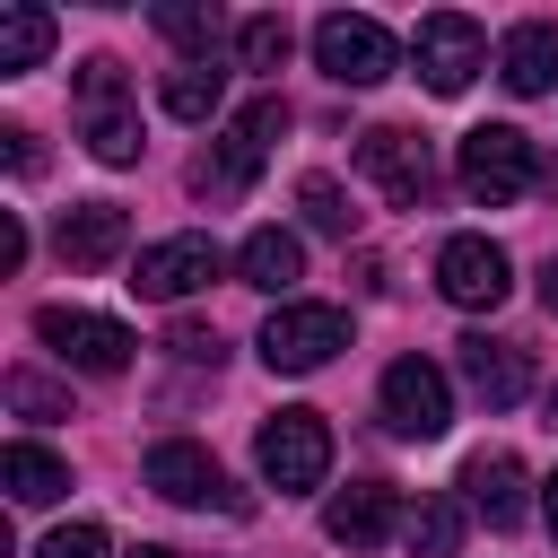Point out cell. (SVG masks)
Instances as JSON below:
<instances>
[{"label": "cell", "mask_w": 558, "mask_h": 558, "mask_svg": "<svg viewBox=\"0 0 558 558\" xmlns=\"http://www.w3.org/2000/svg\"><path fill=\"white\" fill-rule=\"evenodd\" d=\"M166 349H174V357H192V366H218V331H209V323H174V331H166Z\"/></svg>", "instance_id": "obj_28"}, {"label": "cell", "mask_w": 558, "mask_h": 558, "mask_svg": "<svg viewBox=\"0 0 558 558\" xmlns=\"http://www.w3.org/2000/svg\"><path fill=\"white\" fill-rule=\"evenodd\" d=\"M357 166L384 183V201H401V209H418L427 201V183H436V166H427V140L418 131H401V122H375L366 140H357Z\"/></svg>", "instance_id": "obj_12"}, {"label": "cell", "mask_w": 558, "mask_h": 558, "mask_svg": "<svg viewBox=\"0 0 558 558\" xmlns=\"http://www.w3.org/2000/svg\"><path fill=\"white\" fill-rule=\"evenodd\" d=\"M349 349V314L340 305H279L270 323H262V357L279 366V375H314V366H331Z\"/></svg>", "instance_id": "obj_10"}, {"label": "cell", "mask_w": 558, "mask_h": 558, "mask_svg": "<svg viewBox=\"0 0 558 558\" xmlns=\"http://www.w3.org/2000/svg\"><path fill=\"white\" fill-rule=\"evenodd\" d=\"M78 140L96 166H131L140 157V105H131V78L113 52L78 61Z\"/></svg>", "instance_id": "obj_1"}, {"label": "cell", "mask_w": 558, "mask_h": 558, "mask_svg": "<svg viewBox=\"0 0 558 558\" xmlns=\"http://www.w3.org/2000/svg\"><path fill=\"white\" fill-rule=\"evenodd\" d=\"M235 52H244V70H288L296 35H288V17H244L235 26Z\"/></svg>", "instance_id": "obj_25"}, {"label": "cell", "mask_w": 558, "mask_h": 558, "mask_svg": "<svg viewBox=\"0 0 558 558\" xmlns=\"http://www.w3.org/2000/svg\"><path fill=\"white\" fill-rule=\"evenodd\" d=\"M436 288H445L462 314H488V305H506L514 262H506V244H488V235H445V253H436Z\"/></svg>", "instance_id": "obj_11"}, {"label": "cell", "mask_w": 558, "mask_h": 558, "mask_svg": "<svg viewBox=\"0 0 558 558\" xmlns=\"http://www.w3.org/2000/svg\"><path fill=\"white\" fill-rule=\"evenodd\" d=\"M401 541H410V558H453L462 549V497H418L401 514Z\"/></svg>", "instance_id": "obj_22"}, {"label": "cell", "mask_w": 558, "mask_h": 558, "mask_svg": "<svg viewBox=\"0 0 558 558\" xmlns=\"http://www.w3.org/2000/svg\"><path fill=\"white\" fill-rule=\"evenodd\" d=\"M497 78H506L514 96H549V87H558V26H549V17H523V26L497 44Z\"/></svg>", "instance_id": "obj_16"}, {"label": "cell", "mask_w": 558, "mask_h": 558, "mask_svg": "<svg viewBox=\"0 0 558 558\" xmlns=\"http://www.w3.org/2000/svg\"><path fill=\"white\" fill-rule=\"evenodd\" d=\"M218 96H227V70H218V61H183V70L166 78V113H174V122H209Z\"/></svg>", "instance_id": "obj_23"}, {"label": "cell", "mask_w": 558, "mask_h": 558, "mask_svg": "<svg viewBox=\"0 0 558 558\" xmlns=\"http://www.w3.org/2000/svg\"><path fill=\"white\" fill-rule=\"evenodd\" d=\"M35 558H105V532L96 523H61V532L35 541Z\"/></svg>", "instance_id": "obj_27"}, {"label": "cell", "mask_w": 558, "mask_h": 558, "mask_svg": "<svg viewBox=\"0 0 558 558\" xmlns=\"http://www.w3.org/2000/svg\"><path fill=\"white\" fill-rule=\"evenodd\" d=\"M462 488H471V514H488L497 532L523 523V462L514 453H471L462 462Z\"/></svg>", "instance_id": "obj_18"}, {"label": "cell", "mask_w": 558, "mask_h": 558, "mask_svg": "<svg viewBox=\"0 0 558 558\" xmlns=\"http://www.w3.org/2000/svg\"><path fill=\"white\" fill-rule=\"evenodd\" d=\"M279 131H288V105H279V96H253V105H244V113L218 131V148L192 166V192H218V201H235V192L262 174V157H270V140H279Z\"/></svg>", "instance_id": "obj_3"}, {"label": "cell", "mask_w": 558, "mask_h": 558, "mask_svg": "<svg viewBox=\"0 0 558 558\" xmlns=\"http://www.w3.org/2000/svg\"><path fill=\"white\" fill-rule=\"evenodd\" d=\"M253 462H262V480H270L279 497L323 488V471H331V427H323V410H270L262 436H253Z\"/></svg>", "instance_id": "obj_2"}, {"label": "cell", "mask_w": 558, "mask_h": 558, "mask_svg": "<svg viewBox=\"0 0 558 558\" xmlns=\"http://www.w3.org/2000/svg\"><path fill=\"white\" fill-rule=\"evenodd\" d=\"M410 61H418V78H427L436 96H462V87L480 78V61H488V35H480V17H462V9H427L418 35H410Z\"/></svg>", "instance_id": "obj_7"}, {"label": "cell", "mask_w": 558, "mask_h": 558, "mask_svg": "<svg viewBox=\"0 0 558 558\" xmlns=\"http://www.w3.org/2000/svg\"><path fill=\"white\" fill-rule=\"evenodd\" d=\"M140 480H148L166 506H227V514H244V497L227 488L218 453H209V445H192V436H166V445H148V453H140Z\"/></svg>", "instance_id": "obj_9"}, {"label": "cell", "mask_w": 558, "mask_h": 558, "mask_svg": "<svg viewBox=\"0 0 558 558\" xmlns=\"http://www.w3.org/2000/svg\"><path fill=\"white\" fill-rule=\"evenodd\" d=\"M122 244H131L122 201H78V209H61V227H52V253H61L70 270H105Z\"/></svg>", "instance_id": "obj_14"}, {"label": "cell", "mask_w": 558, "mask_h": 558, "mask_svg": "<svg viewBox=\"0 0 558 558\" xmlns=\"http://www.w3.org/2000/svg\"><path fill=\"white\" fill-rule=\"evenodd\" d=\"M296 209H305V227H323V235H349V227H357V209L340 201L331 174H305V183H296Z\"/></svg>", "instance_id": "obj_26"}, {"label": "cell", "mask_w": 558, "mask_h": 558, "mask_svg": "<svg viewBox=\"0 0 558 558\" xmlns=\"http://www.w3.org/2000/svg\"><path fill=\"white\" fill-rule=\"evenodd\" d=\"M9 401H17L26 418H61V410H70V401H61L52 384H35V375H9Z\"/></svg>", "instance_id": "obj_29"}, {"label": "cell", "mask_w": 558, "mask_h": 558, "mask_svg": "<svg viewBox=\"0 0 558 558\" xmlns=\"http://www.w3.org/2000/svg\"><path fill=\"white\" fill-rule=\"evenodd\" d=\"M541 305H549V314H558V253H549V262H541Z\"/></svg>", "instance_id": "obj_31"}, {"label": "cell", "mask_w": 558, "mask_h": 558, "mask_svg": "<svg viewBox=\"0 0 558 558\" xmlns=\"http://www.w3.org/2000/svg\"><path fill=\"white\" fill-rule=\"evenodd\" d=\"M0 480H9L17 506H52V497L70 488V462L44 453V445H9V453H0Z\"/></svg>", "instance_id": "obj_21"}, {"label": "cell", "mask_w": 558, "mask_h": 558, "mask_svg": "<svg viewBox=\"0 0 558 558\" xmlns=\"http://www.w3.org/2000/svg\"><path fill=\"white\" fill-rule=\"evenodd\" d=\"M131 558H174V549H157V541H140V549H131Z\"/></svg>", "instance_id": "obj_33"}, {"label": "cell", "mask_w": 558, "mask_h": 558, "mask_svg": "<svg viewBox=\"0 0 558 558\" xmlns=\"http://www.w3.org/2000/svg\"><path fill=\"white\" fill-rule=\"evenodd\" d=\"M314 61H323V78H340V87H375V78L401 70V44H392V26L331 9V17L314 26Z\"/></svg>", "instance_id": "obj_6"}, {"label": "cell", "mask_w": 558, "mask_h": 558, "mask_svg": "<svg viewBox=\"0 0 558 558\" xmlns=\"http://www.w3.org/2000/svg\"><path fill=\"white\" fill-rule=\"evenodd\" d=\"M296 270H305V244H296L288 227H253V235H244V253H235V279H244V288H262V296H288V288H296Z\"/></svg>", "instance_id": "obj_19"}, {"label": "cell", "mask_w": 558, "mask_h": 558, "mask_svg": "<svg viewBox=\"0 0 558 558\" xmlns=\"http://www.w3.org/2000/svg\"><path fill=\"white\" fill-rule=\"evenodd\" d=\"M323 532H331L340 549H375V541L392 532V488H384V480H349V488L323 506Z\"/></svg>", "instance_id": "obj_17"}, {"label": "cell", "mask_w": 558, "mask_h": 558, "mask_svg": "<svg viewBox=\"0 0 558 558\" xmlns=\"http://www.w3.org/2000/svg\"><path fill=\"white\" fill-rule=\"evenodd\" d=\"M35 340H44L61 366H78V375H122L131 349H140L113 314H87V305H44V314H35Z\"/></svg>", "instance_id": "obj_5"}, {"label": "cell", "mask_w": 558, "mask_h": 558, "mask_svg": "<svg viewBox=\"0 0 558 558\" xmlns=\"http://www.w3.org/2000/svg\"><path fill=\"white\" fill-rule=\"evenodd\" d=\"M384 427L410 436V445H436V436L453 427V384H445V366L392 357V366H384Z\"/></svg>", "instance_id": "obj_8"}, {"label": "cell", "mask_w": 558, "mask_h": 558, "mask_svg": "<svg viewBox=\"0 0 558 558\" xmlns=\"http://www.w3.org/2000/svg\"><path fill=\"white\" fill-rule=\"evenodd\" d=\"M44 52H52V9L9 0V9H0V78H26Z\"/></svg>", "instance_id": "obj_20"}, {"label": "cell", "mask_w": 558, "mask_h": 558, "mask_svg": "<svg viewBox=\"0 0 558 558\" xmlns=\"http://www.w3.org/2000/svg\"><path fill=\"white\" fill-rule=\"evenodd\" d=\"M26 262V227H17V209H0V270H17Z\"/></svg>", "instance_id": "obj_30"}, {"label": "cell", "mask_w": 558, "mask_h": 558, "mask_svg": "<svg viewBox=\"0 0 558 558\" xmlns=\"http://www.w3.org/2000/svg\"><path fill=\"white\" fill-rule=\"evenodd\" d=\"M157 35H166V44H183V61H218L227 17H218V9H183V0H166V9H157Z\"/></svg>", "instance_id": "obj_24"}, {"label": "cell", "mask_w": 558, "mask_h": 558, "mask_svg": "<svg viewBox=\"0 0 558 558\" xmlns=\"http://www.w3.org/2000/svg\"><path fill=\"white\" fill-rule=\"evenodd\" d=\"M209 279H218V244H209V235H166V244H148V253L131 262V288L157 296V305H174V296H192V288H209Z\"/></svg>", "instance_id": "obj_13"}, {"label": "cell", "mask_w": 558, "mask_h": 558, "mask_svg": "<svg viewBox=\"0 0 558 558\" xmlns=\"http://www.w3.org/2000/svg\"><path fill=\"white\" fill-rule=\"evenodd\" d=\"M453 174H462V192H471L480 209H506V201L532 192V140H523L514 122H480V131H462Z\"/></svg>", "instance_id": "obj_4"}, {"label": "cell", "mask_w": 558, "mask_h": 558, "mask_svg": "<svg viewBox=\"0 0 558 558\" xmlns=\"http://www.w3.org/2000/svg\"><path fill=\"white\" fill-rule=\"evenodd\" d=\"M462 349V384L488 401V410H514L523 392H532V366H523V349L514 340H488V331H462L453 340Z\"/></svg>", "instance_id": "obj_15"}, {"label": "cell", "mask_w": 558, "mask_h": 558, "mask_svg": "<svg viewBox=\"0 0 558 558\" xmlns=\"http://www.w3.org/2000/svg\"><path fill=\"white\" fill-rule=\"evenodd\" d=\"M541 523L558 532V471H549V488H541Z\"/></svg>", "instance_id": "obj_32"}]
</instances>
